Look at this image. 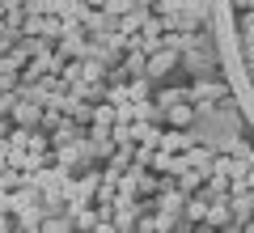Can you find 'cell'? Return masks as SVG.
I'll use <instances>...</instances> for the list:
<instances>
[{"label": "cell", "instance_id": "6da1fadb", "mask_svg": "<svg viewBox=\"0 0 254 233\" xmlns=\"http://www.w3.org/2000/svg\"><path fill=\"white\" fill-rule=\"evenodd\" d=\"M174 68H178V51H170V47H161V51H153L144 60V77L148 81H161L165 72H174Z\"/></svg>", "mask_w": 254, "mask_h": 233}, {"label": "cell", "instance_id": "7a4b0ae2", "mask_svg": "<svg viewBox=\"0 0 254 233\" xmlns=\"http://www.w3.org/2000/svg\"><path fill=\"white\" fill-rule=\"evenodd\" d=\"M38 119H43V106H34V102H26L17 93V102L9 106V123L13 127H38Z\"/></svg>", "mask_w": 254, "mask_h": 233}, {"label": "cell", "instance_id": "3957f363", "mask_svg": "<svg viewBox=\"0 0 254 233\" xmlns=\"http://www.w3.org/2000/svg\"><path fill=\"white\" fill-rule=\"evenodd\" d=\"M85 47H89L85 30H68V34L55 43V55H60V60H85Z\"/></svg>", "mask_w": 254, "mask_h": 233}, {"label": "cell", "instance_id": "277c9868", "mask_svg": "<svg viewBox=\"0 0 254 233\" xmlns=\"http://www.w3.org/2000/svg\"><path fill=\"white\" fill-rule=\"evenodd\" d=\"M225 98H229L225 85H212V81H203V85H187V102H190V106H208V102H225Z\"/></svg>", "mask_w": 254, "mask_h": 233}, {"label": "cell", "instance_id": "5b68a950", "mask_svg": "<svg viewBox=\"0 0 254 233\" xmlns=\"http://www.w3.org/2000/svg\"><path fill=\"white\" fill-rule=\"evenodd\" d=\"M157 149H161V153H190V149H195V136L170 127V132H161V144H157Z\"/></svg>", "mask_w": 254, "mask_h": 233}, {"label": "cell", "instance_id": "8992f818", "mask_svg": "<svg viewBox=\"0 0 254 233\" xmlns=\"http://www.w3.org/2000/svg\"><path fill=\"white\" fill-rule=\"evenodd\" d=\"M233 221V216H229V199H212L208 204V212H203V229H225V225Z\"/></svg>", "mask_w": 254, "mask_h": 233}, {"label": "cell", "instance_id": "52a82bcc", "mask_svg": "<svg viewBox=\"0 0 254 233\" xmlns=\"http://www.w3.org/2000/svg\"><path fill=\"white\" fill-rule=\"evenodd\" d=\"M225 199H229V216H233V221H250V216H254V191L225 195Z\"/></svg>", "mask_w": 254, "mask_h": 233}, {"label": "cell", "instance_id": "ba28073f", "mask_svg": "<svg viewBox=\"0 0 254 233\" xmlns=\"http://www.w3.org/2000/svg\"><path fill=\"white\" fill-rule=\"evenodd\" d=\"M13 221H17V229H38V225L47 221V208L43 204H30V208H21Z\"/></svg>", "mask_w": 254, "mask_h": 233}, {"label": "cell", "instance_id": "9c48e42d", "mask_svg": "<svg viewBox=\"0 0 254 233\" xmlns=\"http://www.w3.org/2000/svg\"><path fill=\"white\" fill-rule=\"evenodd\" d=\"M98 225H102V216H98V208H81V212H72V229L76 233H93V229H98Z\"/></svg>", "mask_w": 254, "mask_h": 233}, {"label": "cell", "instance_id": "30bf717a", "mask_svg": "<svg viewBox=\"0 0 254 233\" xmlns=\"http://www.w3.org/2000/svg\"><path fill=\"white\" fill-rule=\"evenodd\" d=\"M165 119H170V127H178V132H182V127L195 119V106H190V102H178V106L165 110Z\"/></svg>", "mask_w": 254, "mask_h": 233}, {"label": "cell", "instance_id": "8fae6325", "mask_svg": "<svg viewBox=\"0 0 254 233\" xmlns=\"http://www.w3.org/2000/svg\"><path fill=\"white\" fill-rule=\"evenodd\" d=\"M68 229H72V216H68V212H60V216H47V221L38 225L34 233H68ZM72 233H76V229H72Z\"/></svg>", "mask_w": 254, "mask_h": 233}, {"label": "cell", "instance_id": "7c38bea8", "mask_svg": "<svg viewBox=\"0 0 254 233\" xmlns=\"http://www.w3.org/2000/svg\"><path fill=\"white\" fill-rule=\"evenodd\" d=\"M144 60H148L144 51H127V60L119 64V68H123V77H127V81H131V77H144Z\"/></svg>", "mask_w": 254, "mask_h": 233}, {"label": "cell", "instance_id": "4fadbf2b", "mask_svg": "<svg viewBox=\"0 0 254 233\" xmlns=\"http://www.w3.org/2000/svg\"><path fill=\"white\" fill-rule=\"evenodd\" d=\"M21 187V170H9V165H0V195H9V191Z\"/></svg>", "mask_w": 254, "mask_h": 233}, {"label": "cell", "instance_id": "5bb4252c", "mask_svg": "<svg viewBox=\"0 0 254 233\" xmlns=\"http://www.w3.org/2000/svg\"><path fill=\"white\" fill-rule=\"evenodd\" d=\"M93 127H115V106L93 102Z\"/></svg>", "mask_w": 254, "mask_h": 233}, {"label": "cell", "instance_id": "9a60e30c", "mask_svg": "<svg viewBox=\"0 0 254 233\" xmlns=\"http://www.w3.org/2000/svg\"><path fill=\"white\" fill-rule=\"evenodd\" d=\"M178 102H187V89H165V93H157L153 106H157V110H170V106H178Z\"/></svg>", "mask_w": 254, "mask_h": 233}, {"label": "cell", "instance_id": "2e32d148", "mask_svg": "<svg viewBox=\"0 0 254 233\" xmlns=\"http://www.w3.org/2000/svg\"><path fill=\"white\" fill-rule=\"evenodd\" d=\"M13 229H17V221H13L9 212H0V233H13Z\"/></svg>", "mask_w": 254, "mask_h": 233}, {"label": "cell", "instance_id": "e0dca14e", "mask_svg": "<svg viewBox=\"0 0 254 233\" xmlns=\"http://www.w3.org/2000/svg\"><path fill=\"white\" fill-rule=\"evenodd\" d=\"M13 132V123H9V115H0V140H4V136Z\"/></svg>", "mask_w": 254, "mask_h": 233}, {"label": "cell", "instance_id": "ac0fdd59", "mask_svg": "<svg viewBox=\"0 0 254 233\" xmlns=\"http://www.w3.org/2000/svg\"><path fill=\"white\" fill-rule=\"evenodd\" d=\"M246 30H250V34H254V13H250V17H246Z\"/></svg>", "mask_w": 254, "mask_h": 233}, {"label": "cell", "instance_id": "d6986e66", "mask_svg": "<svg viewBox=\"0 0 254 233\" xmlns=\"http://www.w3.org/2000/svg\"><path fill=\"white\" fill-rule=\"evenodd\" d=\"M13 233H34V229H13Z\"/></svg>", "mask_w": 254, "mask_h": 233}, {"label": "cell", "instance_id": "ffe728a7", "mask_svg": "<svg viewBox=\"0 0 254 233\" xmlns=\"http://www.w3.org/2000/svg\"><path fill=\"white\" fill-rule=\"evenodd\" d=\"M0 17H4V0H0Z\"/></svg>", "mask_w": 254, "mask_h": 233}, {"label": "cell", "instance_id": "44dd1931", "mask_svg": "<svg viewBox=\"0 0 254 233\" xmlns=\"http://www.w3.org/2000/svg\"><path fill=\"white\" fill-rule=\"evenodd\" d=\"M246 4H250V9H254V0H246Z\"/></svg>", "mask_w": 254, "mask_h": 233}]
</instances>
